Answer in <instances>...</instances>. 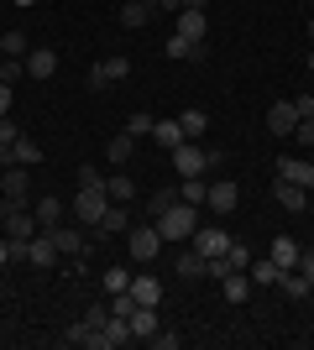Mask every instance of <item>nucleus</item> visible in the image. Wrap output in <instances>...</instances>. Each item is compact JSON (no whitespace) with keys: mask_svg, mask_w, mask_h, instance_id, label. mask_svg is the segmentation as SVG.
Masks as SVG:
<instances>
[{"mask_svg":"<svg viewBox=\"0 0 314 350\" xmlns=\"http://www.w3.org/2000/svg\"><path fill=\"white\" fill-rule=\"evenodd\" d=\"M152 225L163 230V241H189V235L199 230V204H168L163 215H152Z\"/></svg>","mask_w":314,"mask_h":350,"instance_id":"f257e3e1","label":"nucleus"},{"mask_svg":"<svg viewBox=\"0 0 314 350\" xmlns=\"http://www.w3.org/2000/svg\"><path fill=\"white\" fill-rule=\"evenodd\" d=\"M168 241H163V230H157V225H131V230H126V256H131L136 267H147V262H157V251H163Z\"/></svg>","mask_w":314,"mask_h":350,"instance_id":"f03ea898","label":"nucleus"},{"mask_svg":"<svg viewBox=\"0 0 314 350\" xmlns=\"http://www.w3.org/2000/svg\"><path fill=\"white\" fill-rule=\"evenodd\" d=\"M53 246H58V256H68V262H84V256H90V230H84V225H53Z\"/></svg>","mask_w":314,"mask_h":350,"instance_id":"7ed1b4c3","label":"nucleus"},{"mask_svg":"<svg viewBox=\"0 0 314 350\" xmlns=\"http://www.w3.org/2000/svg\"><path fill=\"white\" fill-rule=\"evenodd\" d=\"M105 209H110V193H105V189H79V193H74V219L84 225V230H94V225H100Z\"/></svg>","mask_w":314,"mask_h":350,"instance_id":"20e7f679","label":"nucleus"},{"mask_svg":"<svg viewBox=\"0 0 314 350\" xmlns=\"http://www.w3.org/2000/svg\"><path fill=\"white\" fill-rule=\"evenodd\" d=\"M168 157H173L179 178H205V167H209V146H199V142H183V146H173Z\"/></svg>","mask_w":314,"mask_h":350,"instance_id":"39448f33","label":"nucleus"},{"mask_svg":"<svg viewBox=\"0 0 314 350\" xmlns=\"http://www.w3.org/2000/svg\"><path fill=\"white\" fill-rule=\"evenodd\" d=\"M236 204H241V189L231 183V178H220V183H209V193H205V209H209L215 219L236 215Z\"/></svg>","mask_w":314,"mask_h":350,"instance_id":"423d86ee","label":"nucleus"},{"mask_svg":"<svg viewBox=\"0 0 314 350\" xmlns=\"http://www.w3.org/2000/svg\"><path fill=\"white\" fill-rule=\"evenodd\" d=\"M189 246H194L199 256H225V251H231V230H225V225H199V230L189 235Z\"/></svg>","mask_w":314,"mask_h":350,"instance_id":"0eeeda50","label":"nucleus"},{"mask_svg":"<svg viewBox=\"0 0 314 350\" xmlns=\"http://www.w3.org/2000/svg\"><path fill=\"white\" fill-rule=\"evenodd\" d=\"M126 230H131V209H126V204H110L100 215V225L90 230V241H110V235H126Z\"/></svg>","mask_w":314,"mask_h":350,"instance_id":"6e6552de","label":"nucleus"},{"mask_svg":"<svg viewBox=\"0 0 314 350\" xmlns=\"http://www.w3.org/2000/svg\"><path fill=\"white\" fill-rule=\"evenodd\" d=\"M152 16H157V0H120V11H116V21L126 31H136V27H147Z\"/></svg>","mask_w":314,"mask_h":350,"instance_id":"1a4fd4ad","label":"nucleus"},{"mask_svg":"<svg viewBox=\"0 0 314 350\" xmlns=\"http://www.w3.org/2000/svg\"><path fill=\"white\" fill-rule=\"evenodd\" d=\"M53 73H58V53H53V47H31L27 53V79L31 84H47Z\"/></svg>","mask_w":314,"mask_h":350,"instance_id":"9d476101","label":"nucleus"},{"mask_svg":"<svg viewBox=\"0 0 314 350\" xmlns=\"http://www.w3.org/2000/svg\"><path fill=\"white\" fill-rule=\"evenodd\" d=\"M299 241H293V235H272V246H267V256H272V267H278V272H293V267H299Z\"/></svg>","mask_w":314,"mask_h":350,"instance_id":"9b49d317","label":"nucleus"},{"mask_svg":"<svg viewBox=\"0 0 314 350\" xmlns=\"http://www.w3.org/2000/svg\"><path fill=\"white\" fill-rule=\"evenodd\" d=\"M63 345H90V350H105V329H94L90 319H74L63 329Z\"/></svg>","mask_w":314,"mask_h":350,"instance_id":"f8f14e48","label":"nucleus"},{"mask_svg":"<svg viewBox=\"0 0 314 350\" xmlns=\"http://www.w3.org/2000/svg\"><path fill=\"white\" fill-rule=\"evenodd\" d=\"M278 178H283V183H299V189H314V162H304V157H278Z\"/></svg>","mask_w":314,"mask_h":350,"instance_id":"ddd939ff","label":"nucleus"},{"mask_svg":"<svg viewBox=\"0 0 314 350\" xmlns=\"http://www.w3.org/2000/svg\"><path fill=\"white\" fill-rule=\"evenodd\" d=\"M173 31H179V37H189V42H205V37H209V16L183 5V11H179V27H173Z\"/></svg>","mask_w":314,"mask_h":350,"instance_id":"4468645a","label":"nucleus"},{"mask_svg":"<svg viewBox=\"0 0 314 350\" xmlns=\"http://www.w3.org/2000/svg\"><path fill=\"white\" fill-rule=\"evenodd\" d=\"M27 189H31V173H27V167H5V173H0V193H5V199L27 204Z\"/></svg>","mask_w":314,"mask_h":350,"instance_id":"2eb2a0df","label":"nucleus"},{"mask_svg":"<svg viewBox=\"0 0 314 350\" xmlns=\"http://www.w3.org/2000/svg\"><path fill=\"white\" fill-rule=\"evenodd\" d=\"M272 193H278V204H283L288 215H304V209H309V189H299V183H283V178H278Z\"/></svg>","mask_w":314,"mask_h":350,"instance_id":"dca6fc26","label":"nucleus"},{"mask_svg":"<svg viewBox=\"0 0 314 350\" xmlns=\"http://www.w3.org/2000/svg\"><path fill=\"white\" fill-rule=\"evenodd\" d=\"M293 126H299V110H293V100H278V105L267 110V131L293 136Z\"/></svg>","mask_w":314,"mask_h":350,"instance_id":"f3484780","label":"nucleus"},{"mask_svg":"<svg viewBox=\"0 0 314 350\" xmlns=\"http://www.w3.org/2000/svg\"><path fill=\"white\" fill-rule=\"evenodd\" d=\"M126 324H131V340H152V335H157V308L136 304L131 314H126Z\"/></svg>","mask_w":314,"mask_h":350,"instance_id":"a211bd4d","label":"nucleus"},{"mask_svg":"<svg viewBox=\"0 0 314 350\" xmlns=\"http://www.w3.org/2000/svg\"><path fill=\"white\" fill-rule=\"evenodd\" d=\"M105 193H110V204H131L136 199V178L131 173H105Z\"/></svg>","mask_w":314,"mask_h":350,"instance_id":"6ab92c4d","label":"nucleus"},{"mask_svg":"<svg viewBox=\"0 0 314 350\" xmlns=\"http://www.w3.org/2000/svg\"><path fill=\"white\" fill-rule=\"evenodd\" d=\"M31 215H37L42 230H53V225H63V199H58V193H42V199L31 204Z\"/></svg>","mask_w":314,"mask_h":350,"instance_id":"aec40b11","label":"nucleus"},{"mask_svg":"<svg viewBox=\"0 0 314 350\" xmlns=\"http://www.w3.org/2000/svg\"><path fill=\"white\" fill-rule=\"evenodd\" d=\"M246 278H252V288H278V267H272V256H252V267H246Z\"/></svg>","mask_w":314,"mask_h":350,"instance_id":"412c9836","label":"nucleus"},{"mask_svg":"<svg viewBox=\"0 0 314 350\" xmlns=\"http://www.w3.org/2000/svg\"><path fill=\"white\" fill-rule=\"evenodd\" d=\"M105 157H110V167H126V162L136 157V136L116 131V136H110V146H105Z\"/></svg>","mask_w":314,"mask_h":350,"instance_id":"4be33fe9","label":"nucleus"},{"mask_svg":"<svg viewBox=\"0 0 314 350\" xmlns=\"http://www.w3.org/2000/svg\"><path fill=\"white\" fill-rule=\"evenodd\" d=\"M131 298H136V304H147V308H157V304H163V288H157V278L136 272V278H131Z\"/></svg>","mask_w":314,"mask_h":350,"instance_id":"5701e85b","label":"nucleus"},{"mask_svg":"<svg viewBox=\"0 0 314 350\" xmlns=\"http://www.w3.org/2000/svg\"><path fill=\"white\" fill-rule=\"evenodd\" d=\"M11 157H16V167H37V162H42V146H37L27 131H21V136L11 142Z\"/></svg>","mask_w":314,"mask_h":350,"instance_id":"b1692460","label":"nucleus"},{"mask_svg":"<svg viewBox=\"0 0 314 350\" xmlns=\"http://www.w3.org/2000/svg\"><path fill=\"white\" fill-rule=\"evenodd\" d=\"M220 293H225V304H246V298H252V278H246V272H231V278H220Z\"/></svg>","mask_w":314,"mask_h":350,"instance_id":"393cba45","label":"nucleus"},{"mask_svg":"<svg viewBox=\"0 0 314 350\" xmlns=\"http://www.w3.org/2000/svg\"><path fill=\"white\" fill-rule=\"evenodd\" d=\"M152 136H157V146H163V152H173V146L189 142V136H183V126H179V116H173V120H157V126H152Z\"/></svg>","mask_w":314,"mask_h":350,"instance_id":"a878e982","label":"nucleus"},{"mask_svg":"<svg viewBox=\"0 0 314 350\" xmlns=\"http://www.w3.org/2000/svg\"><path fill=\"white\" fill-rule=\"evenodd\" d=\"M173 272H179V278H205V256H199L194 246L179 251V256H173Z\"/></svg>","mask_w":314,"mask_h":350,"instance_id":"bb28decb","label":"nucleus"},{"mask_svg":"<svg viewBox=\"0 0 314 350\" xmlns=\"http://www.w3.org/2000/svg\"><path fill=\"white\" fill-rule=\"evenodd\" d=\"M278 288H283V298H293V304H299V298H309L314 282L304 278V272H283V278H278Z\"/></svg>","mask_w":314,"mask_h":350,"instance_id":"cd10ccee","label":"nucleus"},{"mask_svg":"<svg viewBox=\"0 0 314 350\" xmlns=\"http://www.w3.org/2000/svg\"><path fill=\"white\" fill-rule=\"evenodd\" d=\"M27 53H31L27 31H5V37H0V58H27Z\"/></svg>","mask_w":314,"mask_h":350,"instance_id":"c85d7f7f","label":"nucleus"},{"mask_svg":"<svg viewBox=\"0 0 314 350\" xmlns=\"http://www.w3.org/2000/svg\"><path fill=\"white\" fill-rule=\"evenodd\" d=\"M152 126H157V120H152L147 110H131V116L120 120V131H126V136H136V142H142V136H152Z\"/></svg>","mask_w":314,"mask_h":350,"instance_id":"c756f323","label":"nucleus"},{"mask_svg":"<svg viewBox=\"0 0 314 350\" xmlns=\"http://www.w3.org/2000/svg\"><path fill=\"white\" fill-rule=\"evenodd\" d=\"M179 126H183V136H189V142H199V136L209 131V116H205V110H183Z\"/></svg>","mask_w":314,"mask_h":350,"instance_id":"7c9ffc66","label":"nucleus"},{"mask_svg":"<svg viewBox=\"0 0 314 350\" xmlns=\"http://www.w3.org/2000/svg\"><path fill=\"white\" fill-rule=\"evenodd\" d=\"M205 193H209L205 178H183V183H179V199H183V204H199V209H205Z\"/></svg>","mask_w":314,"mask_h":350,"instance_id":"2f4dec72","label":"nucleus"},{"mask_svg":"<svg viewBox=\"0 0 314 350\" xmlns=\"http://www.w3.org/2000/svg\"><path fill=\"white\" fill-rule=\"evenodd\" d=\"M131 278H136L131 267H110V272H105V293H126V288H131Z\"/></svg>","mask_w":314,"mask_h":350,"instance_id":"473e14b6","label":"nucleus"},{"mask_svg":"<svg viewBox=\"0 0 314 350\" xmlns=\"http://www.w3.org/2000/svg\"><path fill=\"white\" fill-rule=\"evenodd\" d=\"M27 79V58H0V84H21Z\"/></svg>","mask_w":314,"mask_h":350,"instance_id":"72a5a7b5","label":"nucleus"},{"mask_svg":"<svg viewBox=\"0 0 314 350\" xmlns=\"http://www.w3.org/2000/svg\"><path fill=\"white\" fill-rule=\"evenodd\" d=\"M225 262H231V272H246V267H252V246H241V241H231V251H225Z\"/></svg>","mask_w":314,"mask_h":350,"instance_id":"f704fd0d","label":"nucleus"},{"mask_svg":"<svg viewBox=\"0 0 314 350\" xmlns=\"http://www.w3.org/2000/svg\"><path fill=\"white\" fill-rule=\"evenodd\" d=\"M168 204H179V189H157V193L147 199V209H152V215H163Z\"/></svg>","mask_w":314,"mask_h":350,"instance_id":"c9c22d12","label":"nucleus"},{"mask_svg":"<svg viewBox=\"0 0 314 350\" xmlns=\"http://www.w3.org/2000/svg\"><path fill=\"white\" fill-rule=\"evenodd\" d=\"M79 189H105V173L84 162V167H79Z\"/></svg>","mask_w":314,"mask_h":350,"instance_id":"e433bc0d","label":"nucleus"},{"mask_svg":"<svg viewBox=\"0 0 314 350\" xmlns=\"http://www.w3.org/2000/svg\"><path fill=\"white\" fill-rule=\"evenodd\" d=\"M105 68H110V84L131 79V58H105Z\"/></svg>","mask_w":314,"mask_h":350,"instance_id":"4c0bfd02","label":"nucleus"},{"mask_svg":"<svg viewBox=\"0 0 314 350\" xmlns=\"http://www.w3.org/2000/svg\"><path fill=\"white\" fill-rule=\"evenodd\" d=\"M147 345H157V350H179V345H183V340H179V335H173V329H157V335H152V340H147Z\"/></svg>","mask_w":314,"mask_h":350,"instance_id":"58836bf2","label":"nucleus"},{"mask_svg":"<svg viewBox=\"0 0 314 350\" xmlns=\"http://www.w3.org/2000/svg\"><path fill=\"white\" fill-rule=\"evenodd\" d=\"M293 110H299V120H314V94H309V89L293 94Z\"/></svg>","mask_w":314,"mask_h":350,"instance_id":"ea45409f","label":"nucleus"},{"mask_svg":"<svg viewBox=\"0 0 314 350\" xmlns=\"http://www.w3.org/2000/svg\"><path fill=\"white\" fill-rule=\"evenodd\" d=\"M16 136H21V126H16V120H11V116H0V146H11V142H16Z\"/></svg>","mask_w":314,"mask_h":350,"instance_id":"a19ab883","label":"nucleus"},{"mask_svg":"<svg viewBox=\"0 0 314 350\" xmlns=\"http://www.w3.org/2000/svg\"><path fill=\"white\" fill-rule=\"evenodd\" d=\"M84 319H90L94 329H105V319H110V308H105V304H90V308H84Z\"/></svg>","mask_w":314,"mask_h":350,"instance_id":"79ce46f5","label":"nucleus"},{"mask_svg":"<svg viewBox=\"0 0 314 350\" xmlns=\"http://www.w3.org/2000/svg\"><path fill=\"white\" fill-rule=\"evenodd\" d=\"M90 89H110V68H105V63L90 68Z\"/></svg>","mask_w":314,"mask_h":350,"instance_id":"37998d69","label":"nucleus"},{"mask_svg":"<svg viewBox=\"0 0 314 350\" xmlns=\"http://www.w3.org/2000/svg\"><path fill=\"white\" fill-rule=\"evenodd\" d=\"M293 272H304V278L314 282V251H299V267H293Z\"/></svg>","mask_w":314,"mask_h":350,"instance_id":"c03bdc74","label":"nucleus"},{"mask_svg":"<svg viewBox=\"0 0 314 350\" xmlns=\"http://www.w3.org/2000/svg\"><path fill=\"white\" fill-rule=\"evenodd\" d=\"M11 100H16V94H11V84H0V116H11Z\"/></svg>","mask_w":314,"mask_h":350,"instance_id":"a18cd8bd","label":"nucleus"},{"mask_svg":"<svg viewBox=\"0 0 314 350\" xmlns=\"http://www.w3.org/2000/svg\"><path fill=\"white\" fill-rule=\"evenodd\" d=\"M157 11H173V16H179V11H183V0H157Z\"/></svg>","mask_w":314,"mask_h":350,"instance_id":"49530a36","label":"nucleus"},{"mask_svg":"<svg viewBox=\"0 0 314 350\" xmlns=\"http://www.w3.org/2000/svg\"><path fill=\"white\" fill-rule=\"evenodd\" d=\"M183 5H189V11H205V5H209V0H183Z\"/></svg>","mask_w":314,"mask_h":350,"instance_id":"de8ad7c7","label":"nucleus"},{"mask_svg":"<svg viewBox=\"0 0 314 350\" xmlns=\"http://www.w3.org/2000/svg\"><path fill=\"white\" fill-rule=\"evenodd\" d=\"M16 5H21V11H31V5H37V0H16Z\"/></svg>","mask_w":314,"mask_h":350,"instance_id":"09e8293b","label":"nucleus"},{"mask_svg":"<svg viewBox=\"0 0 314 350\" xmlns=\"http://www.w3.org/2000/svg\"><path fill=\"white\" fill-rule=\"evenodd\" d=\"M304 31H309V42H314V16H309V27H304Z\"/></svg>","mask_w":314,"mask_h":350,"instance_id":"8fccbe9b","label":"nucleus"},{"mask_svg":"<svg viewBox=\"0 0 314 350\" xmlns=\"http://www.w3.org/2000/svg\"><path fill=\"white\" fill-rule=\"evenodd\" d=\"M309 73H314V47H309Z\"/></svg>","mask_w":314,"mask_h":350,"instance_id":"3c124183","label":"nucleus"},{"mask_svg":"<svg viewBox=\"0 0 314 350\" xmlns=\"http://www.w3.org/2000/svg\"><path fill=\"white\" fill-rule=\"evenodd\" d=\"M0 304H5V293H0Z\"/></svg>","mask_w":314,"mask_h":350,"instance_id":"603ef678","label":"nucleus"},{"mask_svg":"<svg viewBox=\"0 0 314 350\" xmlns=\"http://www.w3.org/2000/svg\"><path fill=\"white\" fill-rule=\"evenodd\" d=\"M309 298H314V288H309Z\"/></svg>","mask_w":314,"mask_h":350,"instance_id":"864d4df0","label":"nucleus"}]
</instances>
